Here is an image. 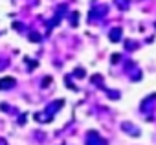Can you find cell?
<instances>
[{
  "label": "cell",
  "instance_id": "5b68a950",
  "mask_svg": "<svg viewBox=\"0 0 156 145\" xmlns=\"http://www.w3.org/2000/svg\"><path fill=\"white\" fill-rule=\"evenodd\" d=\"M105 11H107V8L105 6H101V8H98V9H94L90 15H88V19L90 20H96V19H99V17H103L105 15Z\"/></svg>",
  "mask_w": 156,
  "mask_h": 145
},
{
  "label": "cell",
  "instance_id": "8fae6325",
  "mask_svg": "<svg viewBox=\"0 0 156 145\" xmlns=\"http://www.w3.org/2000/svg\"><path fill=\"white\" fill-rule=\"evenodd\" d=\"M13 28H17V30L20 31V30H22V24H20V22H17V24H13Z\"/></svg>",
  "mask_w": 156,
  "mask_h": 145
},
{
  "label": "cell",
  "instance_id": "9c48e42d",
  "mask_svg": "<svg viewBox=\"0 0 156 145\" xmlns=\"http://www.w3.org/2000/svg\"><path fill=\"white\" fill-rule=\"evenodd\" d=\"M123 129H130V125H129V123H123ZM127 132H134V134H138V130H136V129H132V130H127Z\"/></svg>",
  "mask_w": 156,
  "mask_h": 145
},
{
  "label": "cell",
  "instance_id": "6da1fadb",
  "mask_svg": "<svg viewBox=\"0 0 156 145\" xmlns=\"http://www.w3.org/2000/svg\"><path fill=\"white\" fill-rule=\"evenodd\" d=\"M87 145H107V141H105L96 130H90L88 136H87Z\"/></svg>",
  "mask_w": 156,
  "mask_h": 145
},
{
  "label": "cell",
  "instance_id": "277c9868",
  "mask_svg": "<svg viewBox=\"0 0 156 145\" xmlns=\"http://www.w3.org/2000/svg\"><path fill=\"white\" fill-rule=\"evenodd\" d=\"M61 107H62V99H59V101H53L51 105H48V107H46V112H48V114H50V118H51V116H53V114H55V112L61 108Z\"/></svg>",
  "mask_w": 156,
  "mask_h": 145
},
{
  "label": "cell",
  "instance_id": "7c38bea8",
  "mask_svg": "<svg viewBox=\"0 0 156 145\" xmlns=\"http://www.w3.org/2000/svg\"><path fill=\"white\" fill-rule=\"evenodd\" d=\"M92 81H94V83H99V81H101V77H99V76H94V77H92Z\"/></svg>",
  "mask_w": 156,
  "mask_h": 145
},
{
  "label": "cell",
  "instance_id": "5bb4252c",
  "mask_svg": "<svg viewBox=\"0 0 156 145\" xmlns=\"http://www.w3.org/2000/svg\"><path fill=\"white\" fill-rule=\"evenodd\" d=\"M0 145H8V141H6L4 138H0Z\"/></svg>",
  "mask_w": 156,
  "mask_h": 145
},
{
  "label": "cell",
  "instance_id": "3957f363",
  "mask_svg": "<svg viewBox=\"0 0 156 145\" xmlns=\"http://www.w3.org/2000/svg\"><path fill=\"white\" fill-rule=\"evenodd\" d=\"M11 87H15V79L13 77H2L0 79V90H9Z\"/></svg>",
  "mask_w": 156,
  "mask_h": 145
},
{
  "label": "cell",
  "instance_id": "8992f818",
  "mask_svg": "<svg viewBox=\"0 0 156 145\" xmlns=\"http://www.w3.org/2000/svg\"><path fill=\"white\" fill-rule=\"evenodd\" d=\"M114 2H116L118 9H121V11H125L129 8V0H114Z\"/></svg>",
  "mask_w": 156,
  "mask_h": 145
},
{
  "label": "cell",
  "instance_id": "52a82bcc",
  "mask_svg": "<svg viewBox=\"0 0 156 145\" xmlns=\"http://www.w3.org/2000/svg\"><path fill=\"white\" fill-rule=\"evenodd\" d=\"M30 41H33V42H41V35L35 33V31H31V33H30Z\"/></svg>",
  "mask_w": 156,
  "mask_h": 145
},
{
  "label": "cell",
  "instance_id": "7a4b0ae2",
  "mask_svg": "<svg viewBox=\"0 0 156 145\" xmlns=\"http://www.w3.org/2000/svg\"><path fill=\"white\" fill-rule=\"evenodd\" d=\"M121 37H123L121 28H112V30H110V33H108L110 42H119V41H121Z\"/></svg>",
  "mask_w": 156,
  "mask_h": 145
},
{
  "label": "cell",
  "instance_id": "4fadbf2b",
  "mask_svg": "<svg viewBox=\"0 0 156 145\" xmlns=\"http://www.w3.org/2000/svg\"><path fill=\"white\" fill-rule=\"evenodd\" d=\"M119 57H121V55H112V62H116V61H119Z\"/></svg>",
  "mask_w": 156,
  "mask_h": 145
},
{
  "label": "cell",
  "instance_id": "ba28073f",
  "mask_svg": "<svg viewBox=\"0 0 156 145\" xmlns=\"http://www.w3.org/2000/svg\"><path fill=\"white\" fill-rule=\"evenodd\" d=\"M77 22H79V15L73 13V15L70 17V24H72V26H77Z\"/></svg>",
  "mask_w": 156,
  "mask_h": 145
},
{
  "label": "cell",
  "instance_id": "30bf717a",
  "mask_svg": "<svg viewBox=\"0 0 156 145\" xmlns=\"http://www.w3.org/2000/svg\"><path fill=\"white\" fill-rule=\"evenodd\" d=\"M75 76H77V77H83V76H85V72L79 68V70H75Z\"/></svg>",
  "mask_w": 156,
  "mask_h": 145
}]
</instances>
